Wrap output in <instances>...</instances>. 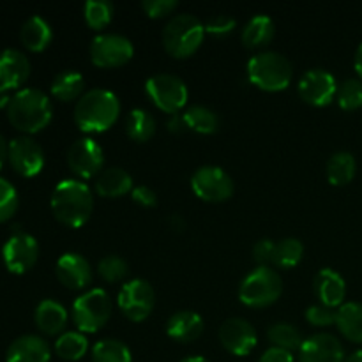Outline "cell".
Wrapping results in <instances>:
<instances>
[{
	"mask_svg": "<svg viewBox=\"0 0 362 362\" xmlns=\"http://www.w3.org/2000/svg\"><path fill=\"white\" fill-rule=\"evenodd\" d=\"M299 362H345V349L336 336L318 332L304 339Z\"/></svg>",
	"mask_w": 362,
	"mask_h": 362,
	"instance_id": "obj_17",
	"label": "cell"
},
{
	"mask_svg": "<svg viewBox=\"0 0 362 362\" xmlns=\"http://www.w3.org/2000/svg\"><path fill=\"white\" fill-rule=\"evenodd\" d=\"M156 304V292L145 279H131L124 283L117 297V306L131 322H144L152 313Z\"/></svg>",
	"mask_w": 362,
	"mask_h": 362,
	"instance_id": "obj_11",
	"label": "cell"
},
{
	"mask_svg": "<svg viewBox=\"0 0 362 362\" xmlns=\"http://www.w3.org/2000/svg\"><path fill=\"white\" fill-rule=\"evenodd\" d=\"M313 288L317 293L320 304H325L329 308H339L345 300L346 296V283L339 272L334 269L325 267L317 272L313 279Z\"/></svg>",
	"mask_w": 362,
	"mask_h": 362,
	"instance_id": "obj_21",
	"label": "cell"
},
{
	"mask_svg": "<svg viewBox=\"0 0 362 362\" xmlns=\"http://www.w3.org/2000/svg\"><path fill=\"white\" fill-rule=\"evenodd\" d=\"M134 55V46L126 35L117 32L98 34L90 42V60L103 69L120 67L129 62Z\"/></svg>",
	"mask_w": 362,
	"mask_h": 362,
	"instance_id": "obj_10",
	"label": "cell"
},
{
	"mask_svg": "<svg viewBox=\"0 0 362 362\" xmlns=\"http://www.w3.org/2000/svg\"><path fill=\"white\" fill-rule=\"evenodd\" d=\"M274 247L276 243H272L271 239H260L253 246V260L257 262L258 267H267L269 264H272V258H274Z\"/></svg>",
	"mask_w": 362,
	"mask_h": 362,
	"instance_id": "obj_43",
	"label": "cell"
},
{
	"mask_svg": "<svg viewBox=\"0 0 362 362\" xmlns=\"http://www.w3.org/2000/svg\"><path fill=\"white\" fill-rule=\"evenodd\" d=\"M187 129L200 134H212L219 129V115L209 106L194 105L182 113Z\"/></svg>",
	"mask_w": 362,
	"mask_h": 362,
	"instance_id": "obj_30",
	"label": "cell"
},
{
	"mask_svg": "<svg viewBox=\"0 0 362 362\" xmlns=\"http://www.w3.org/2000/svg\"><path fill=\"white\" fill-rule=\"evenodd\" d=\"M133 177L119 166L105 168L95 177L94 189L103 198H120L133 191Z\"/></svg>",
	"mask_w": 362,
	"mask_h": 362,
	"instance_id": "obj_24",
	"label": "cell"
},
{
	"mask_svg": "<svg viewBox=\"0 0 362 362\" xmlns=\"http://www.w3.org/2000/svg\"><path fill=\"white\" fill-rule=\"evenodd\" d=\"M120 101L108 88H90L74 106V122L83 133H103L117 122Z\"/></svg>",
	"mask_w": 362,
	"mask_h": 362,
	"instance_id": "obj_3",
	"label": "cell"
},
{
	"mask_svg": "<svg viewBox=\"0 0 362 362\" xmlns=\"http://www.w3.org/2000/svg\"><path fill=\"white\" fill-rule=\"evenodd\" d=\"M336 313H338V310L318 303L308 308L306 320L310 322L313 327H329V325L336 324Z\"/></svg>",
	"mask_w": 362,
	"mask_h": 362,
	"instance_id": "obj_40",
	"label": "cell"
},
{
	"mask_svg": "<svg viewBox=\"0 0 362 362\" xmlns=\"http://www.w3.org/2000/svg\"><path fill=\"white\" fill-rule=\"evenodd\" d=\"M267 338L272 346L288 350V352L299 350L303 346L304 339H306L303 332L297 327H293L292 324H288V322H276V324H272L267 329Z\"/></svg>",
	"mask_w": 362,
	"mask_h": 362,
	"instance_id": "obj_31",
	"label": "cell"
},
{
	"mask_svg": "<svg viewBox=\"0 0 362 362\" xmlns=\"http://www.w3.org/2000/svg\"><path fill=\"white\" fill-rule=\"evenodd\" d=\"M53 216L69 228H80L90 219L94 211V193L80 179H64L52 193Z\"/></svg>",
	"mask_w": 362,
	"mask_h": 362,
	"instance_id": "obj_1",
	"label": "cell"
},
{
	"mask_svg": "<svg viewBox=\"0 0 362 362\" xmlns=\"http://www.w3.org/2000/svg\"><path fill=\"white\" fill-rule=\"evenodd\" d=\"M2 258L7 271L13 274H25L34 267L39 258L37 240L30 233H13L2 246Z\"/></svg>",
	"mask_w": 362,
	"mask_h": 362,
	"instance_id": "obj_13",
	"label": "cell"
},
{
	"mask_svg": "<svg viewBox=\"0 0 362 362\" xmlns=\"http://www.w3.org/2000/svg\"><path fill=\"white\" fill-rule=\"evenodd\" d=\"M283 292L281 276L276 269L257 267L243 279L239 286L240 303L250 308H267L279 299Z\"/></svg>",
	"mask_w": 362,
	"mask_h": 362,
	"instance_id": "obj_6",
	"label": "cell"
},
{
	"mask_svg": "<svg viewBox=\"0 0 362 362\" xmlns=\"http://www.w3.org/2000/svg\"><path fill=\"white\" fill-rule=\"evenodd\" d=\"M204 318L191 310L175 311L166 322V334L179 343H193L204 332Z\"/></svg>",
	"mask_w": 362,
	"mask_h": 362,
	"instance_id": "obj_22",
	"label": "cell"
},
{
	"mask_svg": "<svg viewBox=\"0 0 362 362\" xmlns=\"http://www.w3.org/2000/svg\"><path fill=\"white\" fill-rule=\"evenodd\" d=\"M20 39L25 48L30 49V52H42L45 48H48L53 39L52 27L45 18L34 14L21 25Z\"/></svg>",
	"mask_w": 362,
	"mask_h": 362,
	"instance_id": "obj_25",
	"label": "cell"
},
{
	"mask_svg": "<svg viewBox=\"0 0 362 362\" xmlns=\"http://www.w3.org/2000/svg\"><path fill=\"white\" fill-rule=\"evenodd\" d=\"M87 350L88 339L80 331L62 332L55 341V354L64 361H80Z\"/></svg>",
	"mask_w": 362,
	"mask_h": 362,
	"instance_id": "obj_33",
	"label": "cell"
},
{
	"mask_svg": "<svg viewBox=\"0 0 362 362\" xmlns=\"http://www.w3.org/2000/svg\"><path fill=\"white\" fill-rule=\"evenodd\" d=\"M180 362H211V361L200 356H193V357H186V359H182Z\"/></svg>",
	"mask_w": 362,
	"mask_h": 362,
	"instance_id": "obj_52",
	"label": "cell"
},
{
	"mask_svg": "<svg viewBox=\"0 0 362 362\" xmlns=\"http://www.w3.org/2000/svg\"><path fill=\"white\" fill-rule=\"evenodd\" d=\"M92 361L94 362H131L133 356L126 343L120 339H101L92 346Z\"/></svg>",
	"mask_w": 362,
	"mask_h": 362,
	"instance_id": "obj_34",
	"label": "cell"
},
{
	"mask_svg": "<svg viewBox=\"0 0 362 362\" xmlns=\"http://www.w3.org/2000/svg\"><path fill=\"white\" fill-rule=\"evenodd\" d=\"M300 99L311 106H327L338 92L336 78L325 69H310L299 78L297 83Z\"/></svg>",
	"mask_w": 362,
	"mask_h": 362,
	"instance_id": "obj_15",
	"label": "cell"
},
{
	"mask_svg": "<svg viewBox=\"0 0 362 362\" xmlns=\"http://www.w3.org/2000/svg\"><path fill=\"white\" fill-rule=\"evenodd\" d=\"M7 151H9V141H6L4 134L0 133V168H2V165L6 163Z\"/></svg>",
	"mask_w": 362,
	"mask_h": 362,
	"instance_id": "obj_47",
	"label": "cell"
},
{
	"mask_svg": "<svg viewBox=\"0 0 362 362\" xmlns=\"http://www.w3.org/2000/svg\"><path fill=\"white\" fill-rule=\"evenodd\" d=\"M57 279L69 290H83L94 279L90 264L78 253H64L55 265Z\"/></svg>",
	"mask_w": 362,
	"mask_h": 362,
	"instance_id": "obj_18",
	"label": "cell"
},
{
	"mask_svg": "<svg viewBox=\"0 0 362 362\" xmlns=\"http://www.w3.org/2000/svg\"><path fill=\"white\" fill-rule=\"evenodd\" d=\"M274 35L276 25L272 21V18L267 16V14H257V16H253L244 25L243 32H240V39H243L246 48H262V46H267L274 39Z\"/></svg>",
	"mask_w": 362,
	"mask_h": 362,
	"instance_id": "obj_26",
	"label": "cell"
},
{
	"mask_svg": "<svg viewBox=\"0 0 362 362\" xmlns=\"http://www.w3.org/2000/svg\"><path fill=\"white\" fill-rule=\"evenodd\" d=\"M30 76V60L16 48L0 52V87L7 90L21 87Z\"/></svg>",
	"mask_w": 362,
	"mask_h": 362,
	"instance_id": "obj_19",
	"label": "cell"
},
{
	"mask_svg": "<svg viewBox=\"0 0 362 362\" xmlns=\"http://www.w3.org/2000/svg\"><path fill=\"white\" fill-rule=\"evenodd\" d=\"M67 310L59 300L45 299L37 304L34 311L35 325L46 336H57L66 329L67 325Z\"/></svg>",
	"mask_w": 362,
	"mask_h": 362,
	"instance_id": "obj_23",
	"label": "cell"
},
{
	"mask_svg": "<svg viewBox=\"0 0 362 362\" xmlns=\"http://www.w3.org/2000/svg\"><path fill=\"white\" fill-rule=\"evenodd\" d=\"M6 112L9 122L18 131L34 134L52 122L53 106L45 92L34 87H25L14 92Z\"/></svg>",
	"mask_w": 362,
	"mask_h": 362,
	"instance_id": "obj_2",
	"label": "cell"
},
{
	"mask_svg": "<svg viewBox=\"0 0 362 362\" xmlns=\"http://www.w3.org/2000/svg\"><path fill=\"white\" fill-rule=\"evenodd\" d=\"M338 105L343 110H357L362 106V81L356 78H349L338 85Z\"/></svg>",
	"mask_w": 362,
	"mask_h": 362,
	"instance_id": "obj_38",
	"label": "cell"
},
{
	"mask_svg": "<svg viewBox=\"0 0 362 362\" xmlns=\"http://www.w3.org/2000/svg\"><path fill=\"white\" fill-rule=\"evenodd\" d=\"M258 362H293V354L288 352V350L271 346V349L262 354Z\"/></svg>",
	"mask_w": 362,
	"mask_h": 362,
	"instance_id": "obj_45",
	"label": "cell"
},
{
	"mask_svg": "<svg viewBox=\"0 0 362 362\" xmlns=\"http://www.w3.org/2000/svg\"><path fill=\"white\" fill-rule=\"evenodd\" d=\"M11 90H7V88L0 87V108H7V105L11 103Z\"/></svg>",
	"mask_w": 362,
	"mask_h": 362,
	"instance_id": "obj_49",
	"label": "cell"
},
{
	"mask_svg": "<svg viewBox=\"0 0 362 362\" xmlns=\"http://www.w3.org/2000/svg\"><path fill=\"white\" fill-rule=\"evenodd\" d=\"M304 257V244L296 237H286V239L276 243L274 258L272 264L281 269H292L299 265Z\"/></svg>",
	"mask_w": 362,
	"mask_h": 362,
	"instance_id": "obj_35",
	"label": "cell"
},
{
	"mask_svg": "<svg viewBox=\"0 0 362 362\" xmlns=\"http://www.w3.org/2000/svg\"><path fill=\"white\" fill-rule=\"evenodd\" d=\"M191 189L200 200L219 204L233 197L235 184L221 166L204 165L191 175Z\"/></svg>",
	"mask_w": 362,
	"mask_h": 362,
	"instance_id": "obj_9",
	"label": "cell"
},
{
	"mask_svg": "<svg viewBox=\"0 0 362 362\" xmlns=\"http://www.w3.org/2000/svg\"><path fill=\"white\" fill-rule=\"evenodd\" d=\"M7 161L21 177H35L45 166V152L34 138L23 134L9 141Z\"/></svg>",
	"mask_w": 362,
	"mask_h": 362,
	"instance_id": "obj_14",
	"label": "cell"
},
{
	"mask_svg": "<svg viewBox=\"0 0 362 362\" xmlns=\"http://www.w3.org/2000/svg\"><path fill=\"white\" fill-rule=\"evenodd\" d=\"M247 78L265 92L285 90L293 78L292 62L278 52H260L247 60Z\"/></svg>",
	"mask_w": 362,
	"mask_h": 362,
	"instance_id": "obj_5",
	"label": "cell"
},
{
	"mask_svg": "<svg viewBox=\"0 0 362 362\" xmlns=\"http://www.w3.org/2000/svg\"><path fill=\"white\" fill-rule=\"evenodd\" d=\"M16 187L7 179L0 177V223H6L14 216L18 209Z\"/></svg>",
	"mask_w": 362,
	"mask_h": 362,
	"instance_id": "obj_39",
	"label": "cell"
},
{
	"mask_svg": "<svg viewBox=\"0 0 362 362\" xmlns=\"http://www.w3.org/2000/svg\"><path fill=\"white\" fill-rule=\"evenodd\" d=\"M170 225H172L175 230H179V232L186 228V221H184L179 214H173L172 218H170Z\"/></svg>",
	"mask_w": 362,
	"mask_h": 362,
	"instance_id": "obj_50",
	"label": "cell"
},
{
	"mask_svg": "<svg viewBox=\"0 0 362 362\" xmlns=\"http://www.w3.org/2000/svg\"><path fill=\"white\" fill-rule=\"evenodd\" d=\"M257 331L247 320L239 317L228 318L219 327V341L232 356L246 357L257 346Z\"/></svg>",
	"mask_w": 362,
	"mask_h": 362,
	"instance_id": "obj_16",
	"label": "cell"
},
{
	"mask_svg": "<svg viewBox=\"0 0 362 362\" xmlns=\"http://www.w3.org/2000/svg\"><path fill=\"white\" fill-rule=\"evenodd\" d=\"M131 197L136 204H140L141 207H154L158 204V197H156V191L148 186H134L131 191Z\"/></svg>",
	"mask_w": 362,
	"mask_h": 362,
	"instance_id": "obj_44",
	"label": "cell"
},
{
	"mask_svg": "<svg viewBox=\"0 0 362 362\" xmlns=\"http://www.w3.org/2000/svg\"><path fill=\"white\" fill-rule=\"evenodd\" d=\"M336 327L349 341L362 343V304L345 303L336 313Z\"/></svg>",
	"mask_w": 362,
	"mask_h": 362,
	"instance_id": "obj_27",
	"label": "cell"
},
{
	"mask_svg": "<svg viewBox=\"0 0 362 362\" xmlns=\"http://www.w3.org/2000/svg\"><path fill=\"white\" fill-rule=\"evenodd\" d=\"M204 25H205V34L226 35L235 28L237 21L235 18L230 16V14H216V16L209 18Z\"/></svg>",
	"mask_w": 362,
	"mask_h": 362,
	"instance_id": "obj_41",
	"label": "cell"
},
{
	"mask_svg": "<svg viewBox=\"0 0 362 362\" xmlns=\"http://www.w3.org/2000/svg\"><path fill=\"white\" fill-rule=\"evenodd\" d=\"M356 158L346 151L334 152L325 166V173L332 186H345V184L352 182V179L356 177Z\"/></svg>",
	"mask_w": 362,
	"mask_h": 362,
	"instance_id": "obj_29",
	"label": "cell"
},
{
	"mask_svg": "<svg viewBox=\"0 0 362 362\" xmlns=\"http://www.w3.org/2000/svg\"><path fill=\"white\" fill-rule=\"evenodd\" d=\"M85 80L78 71L74 69H66L60 71L52 81V95L55 99L62 103H69L74 101V99H80L81 95L85 94Z\"/></svg>",
	"mask_w": 362,
	"mask_h": 362,
	"instance_id": "obj_28",
	"label": "cell"
},
{
	"mask_svg": "<svg viewBox=\"0 0 362 362\" xmlns=\"http://www.w3.org/2000/svg\"><path fill=\"white\" fill-rule=\"evenodd\" d=\"M98 272L105 281L119 283L124 281L129 274V265L119 255H106L98 262Z\"/></svg>",
	"mask_w": 362,
	"mask_h": 362,
	"instance_id": "obj_37",
	"label": "cell"
},
{
	"mask_svg": "<svg viewBox=\"0 0 362 362\" xmlns=\"http://www.w3.org/2000/svg\"><path fill=\"white\" fill-rule=\"evenodd\" d=\"M166 127H168V131H172V133H182L184 129H187L186 122H184V117L179 115V113L168 117V120H166Z\"/></svg>",
	"mask_w": 362,
	"mask_h": 362,
	"instance_id": "obj_46",
	"label": "cell"
},
{
	"mask_svg": "<svg viewBox=\"0 0 362 362\" xmlns=\"http://www.w3.org/2000/svg\"><path fill=\"white\" fill-rule=\"evenodd\" d=\"M205 25L194 14H173L163 28V46L175 59H187L202 46Z\"/></svg>",
	"mask_w": 362,
	"mask_h": 362,
	"instance_id": "obj_4",
	"label": "cell"
},
{
	"mask_svg": "<svg viewBox=\"0 0 362 362\" xmlns=\"http://www.w3.org/2000/svg\"><path fill=\"white\" fill-rule=\"evenodd\" d=\"M73 322L80 332H98L112 317V299L103 288H92L73 303Z\"/></svg>",
	"mask_w": 362,
	"mask_h": 362,
	"instance_id": "obj_7",
	"label": "cell"
},
{
	"mask_svg": "<svg viewBox=\"0 0 362 362\" xmlns=\"http://www.w3.org/2000/svg\"><path fill=\"white\" fill-rule=\"evenodd\" d=\"M354 67H356L357 74L362 78V42L359 45V48H357L356 57H354Z\"/></svg>",
	"mask_w": 362,
	"mask_h": 362,
	"instance_id": "obj_48",
	"label": "cell"
},
{
	"mask_svg": "<svg viewBox=\"0 0 362 362\" xmlns=\"http://www.w3.org/2000/svg\"><path fill=\"white\" fill-rule=\"evenodd\" d=\"M126 133L134 141H147L156 133V120L147 110L133 108L127 113L126 119Z\"/></svg>",
	"mask_w": 362,
	"mask_h": 362,
	"instance_id": "obj_32",
	"label": "cell"
},
{
	"mask_svg": "<svg viewBox=\"0 0 362 362\" xmlns=\"http://www.w3.org/2000/svg\"><path fill=\"white\" fill-rule=\"evenodd\" d=\"M345 362H362V350H357L352 356L345 357Z\"/></svg>",
	"mask_w": 362,
	"mask_h": 362,
	"instance_id": "obj_51",
	"label": "cell"
},
{
	"mask_svg": "<svg viewBox=\"0 0 362 362\" xmlns=\"http://www.w3.org/2000/svg\"><path fill=\"white\" fill-rule=\"evenodd\" d=\"M145 92L161 112L170 115L179 113L189 99L187 85L182 78L172 73H159L148 78L145 81Z\"/></svg>",
	"mask_w": 362,
	"mask_h": 362,
	"instance_id": "obj_8",
	"label": "cell"
},
{
	"mask_svg": "<svg viewBox=\"0 0 362 362\" xmlns=\"http://www.w3.org/2000/svg\"><path fill=\"white\" fill-rule=\"evenodd\" d=\"M105 152L92 138H78L67 151V166L80 180L94 179L103 172Z\"/></svg>",
	"mask_w": 362,
	"mask_h": 362,
	"instance_id": "obj_12",
	"label": "cell"
},
{
	"mask_svg": "<svg viewBox=\"0 0 362 362\" xmlns=\"http://www.w3.org/2000/svg\"><path fill=\"white\" fill-rule=\"evenodd\" d=\"M85 21L94 30H101L112 21L113 4L108 0H87L83 6Z\"/></svg>",
	"mask_w": 362,
	"mask_h": 362,
	"instance_id": "obj_36",
	"label": "cell"
},
{
	"mask_svg": "<svg viewBox=\"0 0 362 362\" xmlns=\"http://www.w3.org/2000/svg\"><path fill=\"white\" fill-rule=\"evenodd\" d=\"M179 7L177 0H144L141 9L148 18H166Z\"/></svg>",
	"mask_w": 362,
	"mask_h": 362,
	"instance_id": "obj_42",
	"label": "cell"
},
{
	"mask_svg": "<svg viewBox=\"0 0 362 362\" xmlns=\"http://www.w3.org/2000/svg\"><path fill=\"white\" fill-rule=\"evenodd\" d=\"M52 349L41 336L23 334L14 339L6 352V362H49Z\"/></svg>",
	"mask_w": 362,
	"mask_h": 362,
	"instance_id": "obj_20",
	"label": "cell"
}]
</instances>
